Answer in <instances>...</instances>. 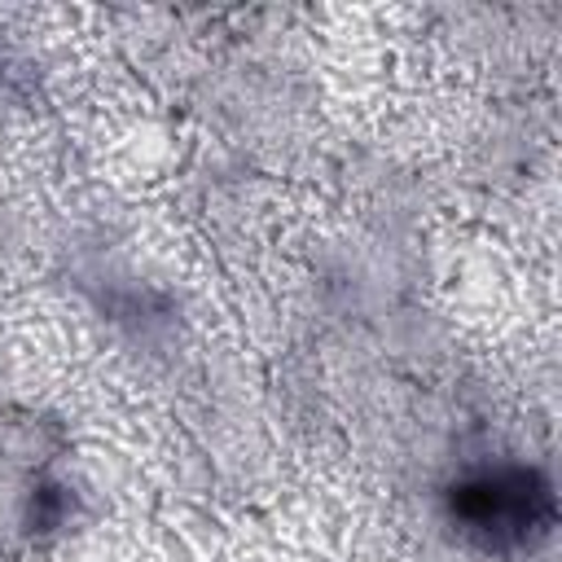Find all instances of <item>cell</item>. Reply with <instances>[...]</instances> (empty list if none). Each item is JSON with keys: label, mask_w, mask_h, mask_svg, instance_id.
Masks as SVG:
<instances>
[{"label": "cell", "mask_w": 562, "mask_h": 562, "mask_svg": "<svg viewBox=\"0 0 562 562\" xmlns=\"http://www.w3.org/2000/svg\"><path fill=\"white\" fill-rule=\"evenodd\" d=\"M452 518L483 549H522L549 531L553 496L536 470H483L452 492Z\"/></svg>", "instance_id": "cell-1"}]
</instances>
